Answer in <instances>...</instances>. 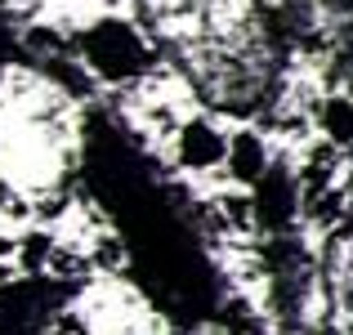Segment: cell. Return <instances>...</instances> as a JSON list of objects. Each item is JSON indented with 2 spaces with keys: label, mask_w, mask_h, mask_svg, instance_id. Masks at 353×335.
<instances>
[{
  "label": "cell",
  "mask_w": 353,
  "mask_h": 335,
  "mask_svg": "<svg viewBox=\"0 0 353 335\" xmlns=\"http://www.w3.org/2000/svg\"><path fill=\"white\" fill-rule=\"evenodd\" d=\"M255 210H259V219L273 223V228L295 215V188H291L286 174H273V165H268V174L255 183Z\"/></svg>",
  "instance_id": "cell-3"
},
{
  "label": "cell",
  "mask_w": 353,
  "mask_h": 335,
  "mask_svg": "<svg viewBox=\"0 0 353 335\" xmlns=\"http://www.w3.org/2000/svg\"><path fill=\"white\" fill-rule=\"evenodd\" d=\"M322 5H327L331 14H349V9H353V0H322Z\"/></svg>",
  "instance_id": "cell-6"
},
{
  "label": "cell",
  "mask_w": 353,
  "mask_h": 335,
  "mask_svg": "<svg viewBox=\"0 0 353 335\" xmlns=\"http://www.w3.org/2000/svg\"><path fill=\"white\" fill-rule=\"evenodd\" d=\"M81 54H85L90 72L103 77L108 85H130L152 68V45L143 41V32L121 18H99L85 36H81Z\"/></svg>",
  "instance_id": "cell-1"
},
{
  "label": "cell",
  "mask_w": 353,
  "mask_h": 335,
  "mask_svg": "<svg viewBox=\"0 0 353 335\" xmlns=\"http://www.w3.org/2000/svg\"><path fill=\"white\" fill-rule=\"evenodd\" d=\"M327 130H331L336 139H349V134H353V108H349V103H331V108H327Z\"/></svg>",
  "instance_id": "cell-5"
},
{
  "label": "cell",
  "mask_w": 353,
  "mask_h": 335,
  "mask_svg": "<svg viewBox=\"0 0 353 335\" xmlns=\"http://www.w3.org/2000/svg\"><path fill=\"white\" fill-rule=\"evenodd\" d=\"M174 156H179V165H188V170H215V165L228 161V139L215 121L192 116L174 130Z\"/></svg>",
  "instance_id": "cell-2"
},
{
  "label": "cell",
  "mask_w": 353,
  "mask_h": 335,
  "mask_svg": "<svg viewBox=\"0 0 353 335\" xmlns=\"http://www.w3.org/2000/svg\"><path fill=\"white\" fill-rule=\"evenodd\" d=\"M224 165L237 174L241 183H259V179L268 174V165H273V161H268V152H264V139L250 134V130H241V134L228 139V161H224Z\"/></svg>",
  "instance_id": "cell-4"
}]
</instances>
